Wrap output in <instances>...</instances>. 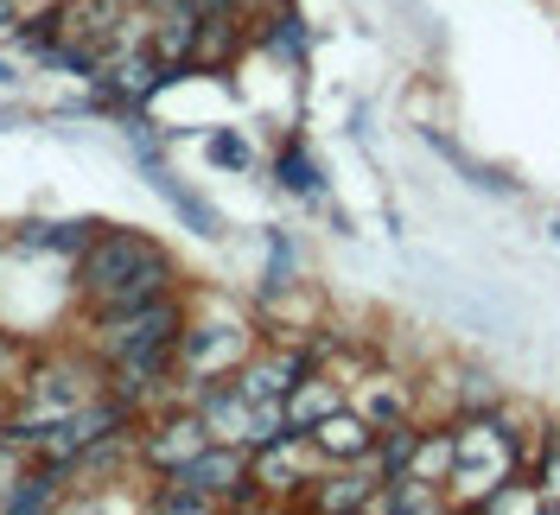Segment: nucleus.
Wrapping results in <instances>:
<instances>
[{
	"label": "nucleus",
	"instance_id": "17",
	"mask_svg": "<svg viewBox=\"0 0 560 515\" xmlns=\"http://www.w3.org/2000/svg\"><path fill=\"white\" fill-rule=\"evenodd\" d=\"M388 440H383V452H376V465H383V478H408V465H415V433L395 420V426H383Z\"/></svg>",
	"mask_w": 560,
	"mask_h": 515
},
{
	"label": "nucleus",
	"instance_id": "11",
	"mask_svg": "<svg viewBox=\"0 0 560 515\" xmlns=\"http://www.w3.org/2000/svg\"><path fill=\"white\" fill-rule=\"evenodd\" d=\"M210 446V433H205V420H173V426H160L153 440H147V458L160 465V471H178L185 458H198V452Z\"/></svg>",
	"mask_w": 560,
	"mask_h": 515
},
{
	"label": "nucleus",
	"instance_id": "1",
	"mask_svg": "<svg viewBox=\"0 0 560 515\" xmlns=\"http://www.w3.org/2000/svg\"><path fill=\"white\" fill-rule=\"evenodd\" d=\"M77 274L83 293L96 306H140V300H160L166 293V261L147 236H90V248L77 255Z\"/></svg>",
	"mask_w": 560,
	"mask_h": 515
},
{
	"label": "nucleus",
	"instance_id": "25",
	"mask_svg": "<svg viewBox=\"0 0 560 515\" xmlns=\"http://www.w3.org/2000/svg\"><path fill=\"white\" fill-rule=\"evenodd\" d=\"M20 20V0H0V26H13Z\"/></svg>",
	"mask_w": 560,
	"mask_h": 515
},
{
	"label": "nucleus",
	"instance_id": "16",
	"mask_svg": "<svg viewBox=\"0 0 560 515\" xmlns=\"http://www.w3.org/2000/svg\"><path fill=\"white\" fill-rule=\"evenodd\" d=\"M453 458H458V440H415V465H408V478L440 483L446 471H453Z\"/></svg>",
	"mask_w": 560,
	"mask_h": 515
},
{
	"label": "nucleus",
	"instance_id": "3",
	"mask_svg": "<svg viewBox=\"0 0 560 515\" xmlns=\"http://www.w3.org/2000/svg\"><path fill=\"white\" fill-rule=\"evenodd\" d=\"M103 350L108 356H135V350H178V306L160 300H140V306H103Z\"/></svg>",
	"mask_w": 560,
	"mask_h": 515
},
{
	"label": "nucleus",
	"instance_id": "22",
	"mask_svg": "<svg viewBox=\"0 0 560 515\" xmlns=\"http://www.w3.org/2000/svg\"><path fill=\"white\" fill-rule=\"evenodd\" d=\"M210 160H217V166H248V147L236 134H217L210 140Z\"/></svg>",
	"mask_w": 560,
	"mask_h": 515
},
{
	"label": "nucleus",
	"instance_id": "4",
	"mask_svg": "<svg viewBox=\"0 0 560 515\" xmlns=\"http://www.w3.org/2000/svg\"><path fill=\"white\" fill-rule=\"evenodd\" d=\"M510 465H516V446H510V433L497 426V420H478V426H465L458 433V496H471V503H485L497 483L510 478Z\"/></svg>",
	"mask_w": 560,
	"mask_h": 515
},
{
	"label": "nucleus",
	"instance_id": "15",
	"mask_svg": "<svg viewBox=\"0 0 560 515\" xmlns=\"http://www.w3.org/2000/svg\"><path fill=\"white\" fill-rule=\"evenodd\" d=\"M96 236V223H33L20 230V248H51V255H83Z\"/></svg>",
	"mask_w": 560,
	"mask_h": 515
},
{
	"label": "nucleus",
	"instance_id": "8",
	"mask_svg": "<svg viewBox=\"0 0 560 515\" xmlns=\"http://www.w3.org/2000/svg\"><path fill=\"white\" fill-rule=\"evenodd\" d=\"M313 446L325 452V458H345V465H357L363 452L376 446V426L363 420V413H345V408H331L325 420L313 426Z\"/></svg>",
	"mask_w": 560,
	"mask_h": 515
},
{
	"label": "nucleus",
	"instance_id": "14",
	"mask_svg": "<svg viewBox=\"0 0 560 515\" xmlns=\"http://www.w3.org/2000/svg\"><path fill=\"white\" fill-rule=\"evenodd\" d=\"M58 478H65V465H45V471H13V490H0V510H13V515L58 510Z\"/></svg>",
	"mask_w": 560,
	"mask_h": 515
},
{
	"label": "nucleus",
	"instance_id": "10",
	"mask_svg": "<svg viewBox=\"0 0 560 515\" xmlns=\"http://www.w3.org/2000/svg\"><path fill=\"white\" fill-rule=\"evenodd\" d=\"M300 376H306V356H300V350H280V356H268V363L243 370L236 388H243L248 401H287V388H293Z\"/></svg>",
	"mask_w": 560,
	"mask_h": 515
},
{
	"label": "nucleus",
	"instance_id": "23",
	"mask_svg": "<svg viewBox=\"0 0 560 515\" xmlns=\"http://www.w3.org/2000/svg\"><path fill=\"white\" fill-rule=\"evenodd\" d=\"M548 496H516V490H490L485 496V510H497V515H510V510H541Z\"/></svg>",
	"mask_w": 560,
	"mask_h": 515
},
{
	"label": "nucleus",
	"instance_id": "20",
	"mask_svg": "<svg viewBox=\"0 0 560 515\" xmlns=\"http://www.w3.org/2000/svg\"><path fill=\"white\" fill-rule=\"evenodd\" d=\"M268 45H275L280 58H300V51H306V26H300V13H275V26H268Z\"/></svg>",
	"mask_w": 560,
	"mask_h": 515
},
{
	"label": "nucleus",
	"instance_id": "21",
	"mask_svg": "<svg viewBox=\"0 0 560 515\" xmlns=\"http://www.w3.org/2000/svg\"><path fill=\"white\" fill-rule=\"evenodd\" d=\"M153 510H173V515H205V510H210V496H205V490H191V483H178V478H173V490H160V496H153Z\"/></svg>",
	"mask_w": 560,
	"mask_h": 515
},
{
	"label": "nucleus",
	"instance_id": "26",
	"mask_svg": "<svg viewBox=\"0 0 560 515\" xmlns=\"http://www.w3.org/2000/svg\"><path fill=\"white\" fill-rule=\"evenodd\" d=\"M555 236H560V223H555Z\"/></svg>",
	"mask_w": 560,
	"mask_h": 515
},
{
	"label": "nucleus",
	"instance_id": "18",
	"mask_svg": "<svg viewBox=\"0 0 560 515\" xmlns=\"http://www.w3.org/2000/svg\"><path fill=\"white\" fill-rule=\"evenodd\" d=\"M280 185H287V191H300V198H313V191H318V166L300 153V147H287V153H280Z\"/></svg>",
	"mask_w": 560,
	"mask_h": 515
},
{
	"label": "nucleus",
	"instance_id": "19",
	"mask_svg": "<svg viewBox=\"0 0 560 515\" xmlns=\"http://www.w3.org/2000/svg\"><path fill=\"white\" fill-rule=\"evenodd\" d=\"M363 420H370V426H395V420H401V388H395V382H376V388L363 395Z\"/></svg>",
	"mask_w": 560,
	"mask_h": 515
},
{
	"label": "nucleus",
	"instance_id": "6",
	"mask_svg": "<svg viewBox=\"0 0 560 515\" xmlns=\"http://www.w3.org/2000/svg\"><path fill=\"white\" fill-rule=\"evenodd\" d=\"M248 350L243 325H205V331H178V363L191 382H217L223 370H236Z\"/></svg>",
	"mask_w": 560,
	"mask_h": 515
},
{
	"label": "nucleus",
	"instance_id": "7",
	"mask_svg": "<svg viewBox=\"0 0 560 515\" xmlns=\"http://www.w3.org/2000/svg\"><path fill=\"white\" fill-rule=\"evenodd\" d=\"M173 478L191 483V490H205L210 503H223V496H243L248 458H243V446H223V440H210L198 458H185V465H178Z\"/></svg>",
	"mask_w": 560,
	"mask_h": 515
},
{
	"label": "nucleus",
	"instance_id": "24",
	"mask_svg": "<svg viewBox=\"0 0 560 515\" xmlns=\"http://www.w3.org/2000/svg\"><path fill=\"white\" fill-rule=\"evenodd\" d=\"M541 483H548V503H560V446L548 452V465H541Z\"/></svg>",
	"mask_w": 560,
	"mask_h": 515
},
{
	"label": "nucleus",
	"instance_id": "12",
	"mask_svg": "<svg viewBox=\"0 0 560 515\" xmlns=\"http://www.w3.org/2000/svg\"><path fill=\"white\" fill-rule=\"evenodd\" d=\"M306 465H313V452L300 446L293 433H280V440H268V446H261V458H255V478L275 483V490H293V483L306 478Z\"/></svg>",
	"mask_w": 560,
	"mask_h": 515
},
{
	"label": "nucleus",
	"instance_id": "5",
	"mask_svg": "<svg viewBox=\"0 0 560 515\" xmlns=\"http://www.w3.org/2000/svg\"><path fill=\"white\" fill-rule=\"evenodd\" d=\"M83 401H96V376H90L83 363H45V370H33V382H26V426L65 420V413L83 408Z\"/></svg>",
	"mask_w": 560,
	"mask_h": 515
},
{
	"label": "nucleus",
	"instance_id": "2",
	"mask_svg": "<svg viewBox=\"0 0 560 515\" xmlns=\"http://www.w3.org/2000/svg\"><path fill=\"white\" fill-rule=\"evenodd\" d=\"M210 440H223V446H268L287 433V413L280 401H248L243 388H223V395H205V408H198Z\"/></svg>",
	"mask_w": 560,
	"mask_h": 515
},
{
	"label": "nucleus",
	"instance_id": "9",
	"mask_svg": "<svg viewBox=\"0 0 560 515\" xmlns=\"http://www.w3.org/2000/svg\"><path fill=\"white\" fill-rule=\"evenodd\" d=\"M376 483H383V465H376V446L357 458V471H345V478H331L325 490H318V510H370V496H376Z\"/></svg>",
	"mask_w": 560,
	"mask_h": 515
},
{
	"label": "nucleus",
	"instance_id": "13",
	"mask_svg": "<svg viewBox=\"0 0 560 515\" xmlns=\"http://www.w3.org/2000/svg\"><path fill=\"white\" fill-rule=\"evenodd\" d=\"M331 408H345V401H338V388H331V382H306V376L293 382V388H287V401H280V413H287V433H306V426H318Z\"/></svg>",
	"mask_w": 560,
	"mask_h": 515
}]
</instances>
